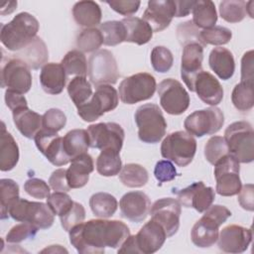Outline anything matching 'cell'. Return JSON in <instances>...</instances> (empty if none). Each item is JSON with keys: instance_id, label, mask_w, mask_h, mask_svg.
<instances>
[{"instance_id": "obj_1", "label": "cell", "mask_w": 254, "mask_h": 254, "mask_svg": "<svg viewBox=\"0 0 254 254\" xmlns=\"http://www.w3.org/2000/svg\"><path fill=\"white\" fill-rule=\"evenodd\" d=\"M69 242L80 254H101L105 247L119 248L130 235L129 227L120 220L90 219L69 231Z\"/></svg>"}, {"instance_id": "obj_2", "label": "cell", "mask_w": 254, "mask_h": 254, "mask_svg": "<svg viewBox=\"0 0 254 254\" xmlns=\"http://www.w3.org/2000/svg\"><path fill=\"white\" fill-rule=\"evenodd\" d=\"M39 27L38 20L32 14L21 12L9 23L1 25V43L7 50L19 52L37 37Z\"/></svg>"}, {"instance_id": "obj_3", "label": "cell", "mask_w": 254, "mask_h": 254, "mask_svg": "<svg viewBox=\"0 0 254 254\" xmlns=\"http://www.w3.org/2000/svg\"><path fill=\"white\" fill-rule=\"evenodd\" d=\"M231 211L224 205H210L193 224L190 231L192 243L199 248H208L218 239V230L230 216Z\"/></svg>"}, {"instance_id": "obj_4", "label": "cell", "mask_w": 254, "mask_h": 254, "mask_svg": "<svg viewBox=\"0 0 254 254\" xmlns=\"http://www.w3.org/2000/svg\"><path fill=\"white\" fill-rule=\"evenodd\" d=\"M224 140L228 152L239 163L248 164L254 159V131L247 121H236L227 126Z\"/></svg>"}, {"instance_id": "obj_5", "label": "cell", "mask_w": 254, "mask_h": 254, "mask_svg": "<svg viewBox=\"0 0 254 254\" xmlns=\"http://www.w3.org/2000/svg\"><path fill=\"white\" fill-rule=\"evenodd\" d=\"M139 139L147 144H155L166 134L167 122L161 108L155 103L139 106L134 115Z\"/></svg>"}, {"instance_id": "obj_6", "label": "cell", "mask_w": 254, "mask_h": 254, "mask_svg": "<svg viewBox=\"0 0 254 254\" xmlns=\"http://www.w3.org/2000/svg\"><path fill=\"white\" fill-rule=\"evenodd\" d=\"M196 152V141L186 131H176L167 135L161 144L163 158L174 162L179 167L191 163Z\"/></svg>"}, {"instance_id": "obj_7", "label": "cell", "mask_w": 254, "mask_h": 254, "mask_svg": "<svg viewBox=\"0 0 254 254\" xmlns=\"http://www.w3.org/2000/svg\"><path fill=\"white\" fill-rule=\"evenodd\" d=\"M118 101V92L111 84H100L96 86L90 100L77 107V114L83 121L92 122L104 113L114 110Z\"/></svg>"}, {"instance_id": "obj_8", "label": "cell", "mask_w": 254, "mask_h": 254, "mask_svg": "<svg viewBox=\"0 0 254 254\" xmlns=\"http://www.w3.org/2000/svg\"><path fill=\"white\" fill-rule=\"evenodd\" d=\"M9 215L16 221L30 222L39 229H48L55 221V214L48 204L24 198L15 201L9 208Z\"/></svg>"}, {"instance_id": "obj_9", "label": "cell", "mask_w": 254, "mask_h": 254, "mask_svg": "<svg viewBox=\"0 0 254 254\" xmlns=\"http://www.w3.org/2000/svg\"><path fill=\"white\" fill-rule=\"evenodd\" d=\"M156 88V79L151 73L138 72L120 82L118 95L123 103L131 105L152 98Z\"/></svg>"}, {"instance_id": "obj_10", "label": "cell", "mask_w": 254, "mask_h": 254, "mask_svg": "<svg viewBox=\"0 0 254 254\" xmlns=\"http://www.w3.org/2000/svg\"><path fill=\"white\" fill-rule=\"evenodd\" d=\"M87 73L90 81L96 86L116 83L119 71L113 54L105 49L92 53L88 59Z\"/></svg>"}, {"instance_id": "obj_11", "label": "cell", "mask_w": 254, "mask_h": 254, "mask_svg": "<svg viewBox=\"0 0 254 254\" xmlns=\"http://www.w3.org/2000/svg\"><path fill=\"white\" fill-rule=\"evenodd\" d=\"M239 172V162L232 155L227 154L222 157L214 165L216 192L222 196H233L237 194L242 187Z\"/></svg>"}, {"instance_id": "obj_12", "label": "cell", "mask_w": 254, "mask_h": 254, "mask_svg": "<svg viewBox=\"0 0 254 254\" xmlns=\"http://www.w3.org/2000/svg\"><path fill=\"white\" fill-rule=\"evenodd\" d=\"M224 124L223 112L218 107H209L195 110L184 122L187 132L195 137L212 135L218 132Z\"/></svg>"}, {"instance_id": "obj_13", "label": "cell", "mask_w": 254, "mask_h": 254, "mask_svg": "<svg viewBox=\"0 0 254 254\" xmlns=\"http://www.w3.org/2000/svg\"><path fill=\"white\" fill-rule=\"evenodd\" d=\"M157 88L160 104L168 114L181 115L189 108L190 95L179 80L165 78Z\"/></svg>"}, {"instance_id": "obj_14", "label": "cell", "mask_w": 254, "mask_h": 254, "mask_svg": "<svg viewBox=\"0 0 254 254\" xmlns=\"http://www.w3.org/2000/svg\"><path fill=\"white\" fill-rule=\"evenodd\" d=\"M30 69L24 61L15 57L2 61L1 86L21 94L27 93L32 86Z\"/></svg>"}, {"instance_id": "obj_15", "label": "cell", "mask_w": 254, "mask_h": 254, "mask_svg": "<svg viewBox=\"0 0 254 254\" xmlns=\"http://www.w3.org/2000/svg\"><path fill=\"white\" fill-rule=\"evenodd\" d=\"M89 145L91 148L103 150L121 151L125 132L123 128L115 122H103L88 126Z\"/></svg>"}, {"instance_id": "obj_16", "label": "cell", "mask_w": 254, "mask_h": 254, "mask_svg": "<svg viewBox=\"0 0 254 254\" xmlns=\"http://www.w3.org/2000/svg\"><path fill=\"white\" fill-rule=\"evenodd\" d=\"M182 205L178 199L163 197L156 200L150 208L152 219L160 223L166 231L167 237L174 236L180 227Z\"/></svg>"}, {"instance_id": "obj_17", "label": "cell", "mask_w": 254, "mask_h": 254, "mask_svg": "<svg viewBox=\"0 0 254 254\" xmlns=\"http://www.w3.org/2000/svg\"><path fill=\"white\" fill-rule=\"evenodd\" d=\"M178 201L187 208H194L204 212L214 201L215 191L211 187H205L202 182H194L189 187L176 191Z\"/></svg>"}, {"instance_id": "obj_18", "label": "cell", "mask_w": 254, "mask_h": 254, "mask_svg": "<svg viewBox=\"0 0 254 254\" xmlns=\"http://www.w3.org/2000/svg\"><path fill=\"white\" fill-rule=\"evenodd\" d=\"M38 150L48 159V161L57 167H62L70 162L64 151L63 137L57 132L41 129L34 138Z\"/></svg>"}, {"instance_id": "obj_19", "label": "cell", "mask_w": 254, "mask_h": 254, "mask_svg": "<svg viewBox=\"0 0 254 254\" xmlns=\"http://www.w3.org/2000/svg\"><path fill=\"white\" fill-rule=\"evenodd\" d=\"M218 248L226 253H242L252 241V230L237 224L222 228L217 239Z\"/></svg>"}, {"instance_id": "obj_20", "label": "cell", "mask_w": 254, "mask_h": 254, "mask_svg": "<svg viewBox=\"0 0 254 254\" xmlns=\"http://www.w3.org/2000/svg\"><path fill=\"white\" fill-rule=\"evenodd\" d=\"M176 16V3L172 0H151L143 13V20L158 33L169 27Z\"/></svg>"}, {"instance_id": "obj_21", "label": "cell", "mask_w": 254, "mask_h": 254, "mask_svg": "<svg viewBox=\"0 0 254 254\" xmlns=\"http://www.w3.org/2000/svg\"><path fill=\"white\" fill-rule=\"evenodd\" d=\"M121 215L132 221L142 222L150 212L151 201L149 196L140 190L129 191L125 193L119 201Z\"/></svg>"}, {"instance_id": "obj_22", "label": "cell", "mask_w": 254, "mask_h": 254, "mask_svg": "<svg viewBox=\"0 0 254 254\" xmlns=\"http://www.w3.org/2000/svg\"><path fill=\"white\" fill-rule=\"evenodd\" d=\"M203 47L199 44H189L184 47L181 63V76L187 87L193 91V83L197 73L202 70Z\"/></svg>"}, {"instance_id": "obj_23", "label": "cell", "mask_w": 254, "mask_h": 254, "mask_svg": "<svg viewBox=\"0 0 254 254\" xmlns=\"http://www.w3.org/2000/svg\"><path fill=\"white\" fill-rule=\"evenodd\" d=\"M167 239V234L163 226L151 219L141 227L135 235L139 253L153 254L161 249Z\"/></svg>"}, {"instance_id": "obj_24", "label": "cell", "mask_w": 254, "mask_h": 254, "mask_svg": "<svg viewBox=\"0 0 254 254\" xmlns=\"http://www.w3.org/2000/svg\"><path fill=\"white\" fill-rule=\"evenodd\" d=\"M193 91L199 99L210 106H216L223 98V88L217 78L208 71L200 70L195 76Z\"/></svg>"}, {"instance_id": "obj_25", "label": "cell", "mask_w": 254, "mask_h": 254, "mask_svg": "<svg viewBox=\"0 0 254 254\" xmlns=\"http://www.w3.org/2000/svg\"><path fill=\"white\" fill-rule=\"evenodd\" d=\"M94 170L92 157L87 154H81L70 161V166L66 170V180L70 189H80L84 187L89 180V174Z\"/></svg>"}, {"instance_id": "obj_26", "label": "cell", "mask_w": 254, "mask_h": 254, "mask_svg": "<svg viewBox=\"0 0 254 254\" xmlns=\"http://www.w3.org/2000/svg\"><path fill=\"white\" fill-rule=\"evenodd\" d=\"M66 81V73L61 64L48 63L46 64L40 72V83L45 92L57 95L60 94Z\"/></svg>"}, {"instance_id": "obj_27", "label": "cell", "mask_w": 254, "mask_h": 254, "mask_svg": "<svg viewBox=\"0 0 254 254\" xmlns=\"http://www.w3.org/2000/svg\"><path fill=\"white\" fill-rule=\"evenodd\" d=\"M208 64L212 71L222 80L232 77L235 71V62L232 53L222 47L211 50L208 57Z\"/></svg>"}, {"instance_id": "obj_28", "label": "cell", "mask_w": 254, "mask_h": 254, "mask_svg": "<svg viewBox=\"0 0 254 254\" xmlns=\"http://www.w3.org/2000/svg\"><path fill=\"white\" fill-rule=\"evenodd\" d=\"M15 58L24 61L32 69H39L47 64L49 51L45 42L40 37H36L28 46L17 52Z\"/></svg>"}, {"instance_id": "obj_29", "label": "cell", "mask_w": 254, "mask_h": 254, "mask_svg": "<svg viewBox=\"0 0 254 254\" xmlns=\"http://www.w3.org/2000/svg\"><path fill=\"white\" fill-rule=\"evenodd\" d=\"M12 116L19 132L28 139L35 138L37 133L41 130V127H43L42 116L28 107L12 111Z\"/></svg>"}, {"instance_id": "obj_30", "label": "cell", "mask_w": 254, "mask_h": 254, "mask_svg": "<svg viewBox=\"0 0 254 254\" xmlns=\"http://www.w3.org/2000/svg\"><path fill=\"white\" fill-rule=\"evenodd\" d=\"M19 161V147L14 137L6 130L2 122L0 136V170L8 172L14 169Z\"/></svg>"}, {"instance_id": "obj_31", "label": "cell", "mask_w": 254, "mask_h": 254, "mask_svg": "<svg viewBox=\"0 0 254 254\" xmlns=\"http://www.w3.org/2000/svg\"><path fill=\"white\" fill-rule=\"evenodd\" d=\"M72 16L75 23L81 27L93 28L100 24L101 9L99 5L90 0L78 1L72 7Z\"/></svg>"}, {"instance_id": "obj_32", "label": "cell", "mask_w": 254, "mask_h": 254, "mask_svg": "<svg viewBox=\"0 0 254 254\" xmlns=\"http://www.w3.org/2000/svg\"><path fill=\"white\" fill-rule=\"evenodd\" d=\"M126 29L125 42L134 43L139 46L147 44L153 37V30L151 26L141 18L126 17L121 20Z\"/></svg>"}, {"instance_id": "obj_33", "label": "cell", "mask_w": 254, "mask_h": 254, "mask_svg": "<svg viewBox=\"0 0 254 254\" xmlns=\"http://www.w3.org/2000/svg\"><path fill=\"white\" fill-rule=\"evenodd\" d=\"M63 147L66 156L71 161L73 158L87 153L89 136L84 129H72L63 137Z\"/></svg>"}, {"instance_id": "obj_34", "label": "cell", "mask_w": 254, "mask_h": 254, "mask_svg": "<svg viewBox=\"0 0 254 254\" xmlns=\"http://www.w3.org/2000/svg\"><path fill=\"white\" fill-rule=\"evenodd\" d=\"M192 23L197 28L208 29L215 26L217 22V13L215 5L209 0L195 1L192 8Z\"/></svg>"}, {"instance_id": "obj_35", "label": "cell", "mask_w": 254, "mask_h": 254, "mask_svg": "<svg viewBox=\"0 0 254 254\" xmlns=\"http://www.w3.org/2000/svg\"><path fill=\"white\" fill-rule=\"evenodd\" d=\"M89 206L95 216L108 218L116 212L118 202L115 196L108 192H96L90 196Z\"/></svg>"}, {"instance_id": "obj_36", "label": "cell", "mask_w": 254, "mask_h": 254, "mask_svg": "<svg viewBox=\"0 0 254 254\" xmlns=\"http://www.w3.org/2000/svg\"><path fill=\"white\" fill-rule=\"evenodd\" d=\"M120 182L128 188H142L149 181L147 170L139 164H126L119 173Z\"/></svg>"}, {"instance_id": "obj_37", "label": "cell", "mask_w": 254, "mask_h": 254, "mask_svg": "<svg viewBox=\"0 0 254 254\" xmlns=\"http://www.w3.org/2000/svg\"><path fill=\"white\" fill-rule=\"evenodd\" d=\"M120 153L113 150H103L96 159V171L103 177H113L120 173L122 161Z\"/></svg>"}, {"instance_id": "obj_38", "label": "cell", "mask_w": 254, "mask_h": 254, "mask_svg": "<svg viewBox=\"0 0 254 254\" xmlns=\"http://www.w3.org/2000/svg\"><path fill=\"white\" fill-rule=\"evenodd\" d=\"M231 101L239 111L246 112L251 110L254 105L253 82L240 81L237 83L232 90Z\"/></svg>"}, {"instance_id": "obj_39", "label": "cell", "mask_w": 254, "mask_h": 254, "mask_svg": "<svg viewBox=\"0 0 254 254\" xmlns=\"http://www.w3.org/2000/svg\"><path fill=\"white\" fill-rule=\"evenodd\" d=\"M20 198L19 186L11 179L0 180V201H1V219L9 216V208Z\"/></svg>"}, {"instance_id": "obj_40", "label": "cell", "mask_w": 254, "mask_h": 254, "mask_svg": "<svg viewBox=\"0 0 254 254\" xmlns=\"http://www.w3.org/2000/svg\"><path fill=\"white\" fill-rule=\"evenodd\" d=\"M63 65L66 75L86 76L87 62L84 54L79 50H71L65 54L62 60Z\"/></svg>"}, {"instance_id": "obj_41", "label": "cell", "mask_w": 254, "mask_h": 254, "mask_svg": "<svg viewBox=\"0 0 254 254\" xmlns=\"http://www.w3.org/2000/svg\"><path fill=\"white\" fill-rule=\"evenodd\" d=\"M67 93L74 105L78 107L91 97L92 87L85 76H75L67 85Z\"/></svg>"}, {"instance_id": "obj_42", "label": "cell", "mask_w": 254, "mask_h": 254, "mask_svg": "<svg viewBox=\"0 0 254 254\" xmlns=\"http://www.w3.org/2000/svg\"><path fill=\"white\" fill-rule=\"evenodd\" d=\"M99 31L103 37V44L116 46L126 40V29L121 21H107L99 25Z\"/></svg>"}, {"instance_id": "obj_43", "label": "cell", "mask_w": 254, "mask_h": 254, "mask_svg": "<svg viewBox=\"0 0 254 254\" xmlns=\"http://www.w3.org/2000/svg\"><path fill=\"white\" fill-rule=\"evenodd\" d=\"M246 2L242 0H224L219 3V14L228 23L241 22L246 16Z\"/></svg>"}, {"instance_id": "obj_44", "label": "cell", "mask_w": 254, "mask_h": 254, "mask_svg": "<svg viewBox=\"0 0 254 254\" xmlns=\"http://www.w3.org/2000/svg\"><path fill=\"white\" fill-rule=\"evenodd\" d=\"M103 44V37L99 29L87 28L82 30L76 38V47L82 53L96 52Z\"/></svg>"}, {"instance_id": "obj_45", "label": "cell", "mask_w": 254, "mask_h": 254, "mask_svg": "<svg viewBox=\"0 0 254 254\" xmlns=\"http://www.w3.org/2000/svg\"><path fill=\"white\" fill-rule=\"evenodd\" d=\"M199 37L204 47L207 45L222 46L229 43L232 38V33L226 27L213 26L200 31Z\"/></svg>"}, {"instance_id": "obj_46", "label": "cell", "mask_w": 254, "mask_h": 254, "mask_svg": "<svg viewBox=\"0 0 254 254\" xmlns=\"http://www.w3.org/2000/svg\"><path fill=\"white\" fill-rule=\"evenodd\" d=\"M151 64L157 72H168L174 64L172 52L164 46H156L151 52Z\"/></svg>"}, {"instance_id": "obj_47", "label": "cell", "mask_w": 254, "mask_h": 254, "mask_svg": "<svg viewBox=\"0 0 254 254\" xmlns=\"http://www.w3.org/2000/svg\"><path fill=\"white\" fill-rule=\"evenodd\" d=\"M227 154H229V152L223 137L212 136L207 140L204 146V157L209 164L215 165Z\"/></svg>"}, {"instance_id": "obj_48", "label": "cell", "mask_w": 254, "mask_h": 254, "mask_svg": "<svg viewBox=\"0 0 254 254\" xmlns=\"http://www.w3.org/2000/svg\"><path fill=\"white\" fill-rule=\"evenodd\" d=\"M200 31L199 29L192 23L191 20L186 21L184 23H180L177 27V39L181 46L185 47L189 44H199L200 46H203L200 37H199Z\"/></svg>"}, {"instance_id": "obj_49", "label": "cell", "mask_w": 254, "mask_h": 254, "mask_svg": "<svg viewBox=\"0 0 254 254\" xmlns=\"http://www.w3.org/2000/svg\"><path fill=\"white\" fill-rule=\"evenodd\" d=\"M39 228L30 222H21L13 226L6 234L8 243H20L27 239H33Z\"/></svg>"}, {"instance_id": "obj_50", "label": "cell", "mask_w": 254, "mask_h": 254, "mask_svg": "<svg viewBox=\"0 0 254 254\" xmlns=\"http://www.w3.org/2000/svg\"><path fill=\"white\" fill-rule=\"evenodd\" d=\"M65 124L66 116L61 109L51 108L42 116L43 129L58 133L65 126Z\"/></svg>"}, {"instance_id": "obj_51", "label": "cell", "mask_w": 254, "mask_h": 254, "mask_svg": "<svg viewBox=\"0 0 254 254\" xmlns=\"http://www.w3.org/2000/svg\"><path fill=\"white\" fill-rule=\"evenodd\" d=\"M85 218V209L79 202L73 201L72 206L64 214L60 216L62 227L65 231H69L75 225L83 222Z\"/></svg>"}, {"instance_id": "obj_52", "label": "cell", "mask_w": 254, "mask_h": 254, "mask_svg": "<svg viewBox=\"0 0 254 254\" xmlns=\"http://www.w3.org/2000/svg\"><path fill=\"white\" fill-rule=\"evenodd\" d=\"M47 204L50 206L54 214L61 216L69 210L73 204V200L66 192L55 191L47 197Z\"/></svg>"}, {"instance_id": "obj_53", "label": "cell", "mask_w": 254, "mask_h": 254, "mask_svg": "<svg viewBox=\"0 0 254 254\" xmlns=\"http://www.w3.org/2000/svg\"><path fill=\"white\" fill-rule=\"evenodd\" d=\"M50 188L51 187L44 180L38 178L29 179L24 184L25 191L32 197L38 199L47 198L51 194Z\"/></svg>"}, {"instance_id": "obj_54", "label": "cell", "mask_w": 254, "mask_h": 254, "mask_svg": "<svg viewBox=\"0 0 254 254\" xmlns=\"http://www.w3.org/2000/svg\"><path fill=\"white\" fill-rule=\"evenodd\" d=\"M154 176L156 180L161 184L171 182L179 176L175 166L169 160H161L156 163L154 168Z\"/></svg>"}, {"instance_id": "obj_55", "label": "cell", "mask_w": 254, "mask_h": 254, "mask_svg": "<svg viewBox=\"0 0 254 254\" xmlns=\"http://www.w3.org/2000/svg\"><path fill=\"white\" fill-rule=\"evenodd\" d=\"M106 4L110 6L112 10L123 15L129 16L136 13L141 5V2L138 0H119V1H106Z\"/></svg>"}, {"instance_id": "obj_56", "label": "cell", "mask_w": 254, "mask_h": 254, "mask_svg": "<svg viewBox=\"0 0 254 254\" xmlns=\"http://www.w3.org/2000/svg\"><path fill=\"white\" fill-rule=\"evenodd\" d=\"M49 185L55 191H69L70 188L66 180V170L57 169L54 171L49 179Z\"/></svg>"}, {"instance_id": "obj_57", "label": "cell", "mask_w": 254, "mask_h": 254, "mask_svg": "<svg viewBox=\"0 0 254 254\" xmlns=\"http://www.w3.org/2000/svg\"><path fill=\"white\" fill-rule=\"evenodd\" d=\"M253 190H254L253 185L247 184V185L241 187L240 191L237 193L239 204L241 205L242 208H244L248 211H253V209H254Z\"/></svg>"}, {"instance_id": "obj_58", "label": "cell", "mask_w": 254, "mask_h": 254, "mask_svg": "<svg viewBox=\"0 0 254 254\" xmlns=\"http://www.w3.org/2000/svg\"><path fill=\"white\" fill-rule=\"evenodd\" d=\"M5 103H6V106L11 111H14L23 107H28L27 99L23 94L9 90V89L5 91Z\"/></svg>"}, {"instance_id": "obj_59", "label": "cell", "mask_w": 254, "mask_h": 254, "mask_svg": "<svg viewBox=\"0 0 254 254\" xmlns=\"http://www.w3.org/2000/svg\"><path fill=\"white\" fill-rule=\"evenodd\" d=\"M241 81L253 82V51L246 52L241 59Z\"/></svg>"}, {"instance_id": "obj_60", "label": "cell", "mask_w": 254, "mask_h": 254, "mask_svg": "<svg viewBox=\"0 0 254 254\" xmlns=\"http://www.w3.org/2000/svg\"><path fill=\"white\" fill-rule=\"evenodd\" d=\"M176 3V16L178 18L188 16L193 8L195 1H175Z\"/></svg>"}, {"instance_id": "obj_61", "label": "cell", "mask_w": 254, "mask_h": 254, "mask_svg": "<svg viewBox=\"0 0 254 254\" xmlns=\"http://www.w3.org/2000/svg\"><path fill=\"white\" fill-rule=\"evenodd\" d=\"M118 253H139L135 235H129L127 239L122 243L120 248H118Z\"/></svg>"}, {"instance_id": "obj_62", "label": "cell", "mask_w": 254, "mask_h": 254, "mask_svg": "<svg viewBox=\"0 0 254 254\" xmlns=\"http://www.w3.org/2000/svg\"><path fill=\"white\" fill-rule=\"evenodd\" d=\"M5 5L8 8H5L4 6H1V9H0V14L1 15H7V14H11L12 12H14L16 10V7H17V1H8V2H5Z\"/></svg>"}, {"instance_id": "obj_63", "label": "cell", "mask_w": 254, "mask_h": 254, "mask_svg": "<svg viewBox=\"0 0 254 254\" xmlns=\"http://www.w3.org/2000/svg\"><path fill=\"white\" fill-rule=\"evenodd\" d=\"M42 253L48 252V253H61V252H67L66 249L63 248L61 245H51L50 247H47L41 251Z\"/></svg>"}, {"instance_id": "obj_64", "label": "cell", "mask_w": 254, "mask_h": 254, "mask_svg": "<svg viewBox=\"0 0 254 254\" xmlns=\"http://www.w3.org/2000/svg\"><path fill=\"white\" fill-rule=\"evenodd\" d=\"M253 5H254V2L253 1H249V2H246V14L249 15L250 18H253Z\"/></svg>"}]
</instances>
